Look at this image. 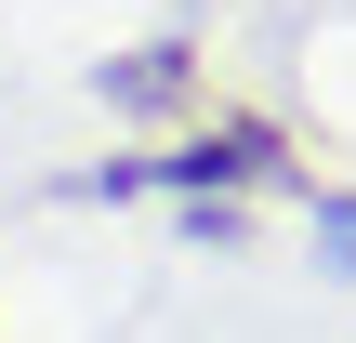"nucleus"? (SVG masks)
I'll return each instance as SVG.
<instances>
[{"mask_svg": "<svg viewBox=\"0 0 356 343\" xmlns=\"http://www.w3.org/2000/svg\"><path fill=\"white\" fill-rule=\"evenodd\" d=\"M172 93H185V40H145V53L106 66V106H132V119H159Z\"/></svg>", "mask_w": 356, "mask_h": 343, "instance_id": "obj_2", "label": "nucleus"}, {"mask_svg": "<svg viewBox=\"0 0 356 343\" xmlns=\"http://www.w3.org/2000/svg\"><path fill=\"white\" fill-rule=\"evenodd\" d=\"M317 264L356 278V198H317Z\"/></svg>", "mask_w": 356, "mask_h": 343, "instance_id": "obj_3", "label": "nucleus"}, {"mask_svg": "<svg viewBox=\"0 0 356 343\" xmlns=\"http://www.w3.org/2000/svg\"><path fill=\"white\" fill-rule=\"evenodd\" d=\"M277 172H291V132H277V119H225V132H198V145L79 172V198H251V185H277Z\"/></svg>", "mask_w": 356, "mask_h": 343, "instance_id": "obj_1", "label": "nucleus"}]
</instances>
